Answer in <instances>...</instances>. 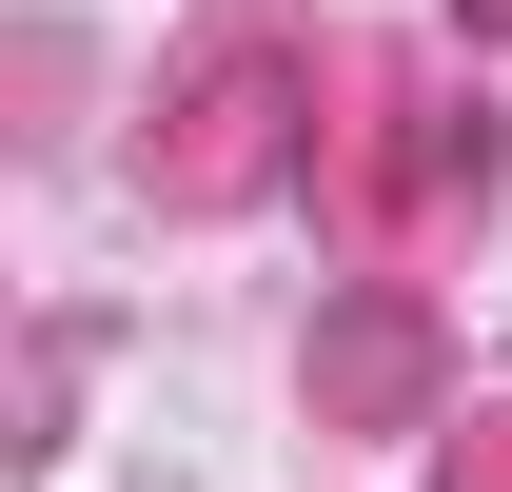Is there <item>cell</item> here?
<instances>
[{
	"mask_svg": "<svg viewBox=\"0 0 512 492\" xmlns=\"http://www.w3.org/2000/svg\"><path fill=\"white\" fill-rule=\"evenodd\" d=\"M453 492H512V414H493V433H473V453H453Z\"/></svg>",
	"mask_w": 512,
	"mask_h": 492,
	"instance_id": "cell-1",
	"label": "cell"
}]
</instances>
